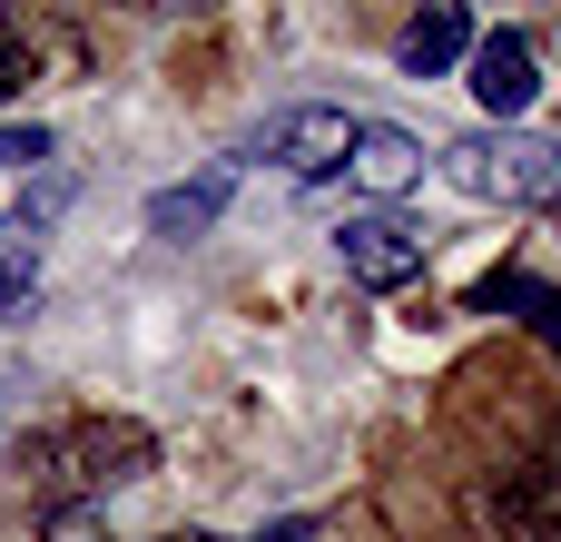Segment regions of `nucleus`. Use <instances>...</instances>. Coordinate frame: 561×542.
Instances as JSON below:
<instances>
[{
	"label": "nucleus",
	"mask_w": 561,
	"mask_h": 542,
	"mask_svg": "<svg viewBox=\"0 0 561 542\" xmlns=\"http://www.w3.org/2000/svg\"><path fill=\"white\" fill-rule=\"evenodd\" d=\"M217 207H227V168H207L197 188H158L148 197V227L158 237H197V227H217Z\"/></svg>",
	"instance_id": "obj_10"
},
{
	"label": "nucleus",
	"mask_w": 561,
	"mask_h": 542,
	"mask_svg": "<svg viewBox=\"0 0 561 542\" xmlns=\"http://www.w3.org/2000/svg\"><path fill=\"white\" fill-rule=\"evenodd\" d=\"M483 523H493L503 542H561V454L513 464V474L483 494Z\"/></svg>",
	"instance_id": "obj_4"
},
{
	"label": "nucleus",
	"mask_w": 561,
	"mask_h": 542,
	"mask_svg": "<svg viewBox=\"0 0 561 542\" xmlns=\"http://www.w3.org/2000/svg\"><path fill=\"white\" fill-rule=\"evenodd\" d=\"M355 128H365V118H345V109H286V118L266 128V158H276L286 178H335V168L355 158Z\"/></svg>",
	"instance_id": "obj_6"
},
{
	"label": "nucleus",
	"mask_w": 561,
	"mask_h": 542,
	"mask_svg": "<svg viewBox=\"0 0 561 542\" xmlns=\"http://www.w3.org/2000/svg\"><path fill=\"white\" fill-rule=\"evenodd\" d=\"M30 306H39V227L20 207V217H0V326H20Z\"/></svg>",
	"instance_id": "obj_8"
},
{
	"label": "nucleus",
	"mask_w": 561,
	"mask_h": 542,
	"mask_svg": "<svg viewBox=\"0 0 561 542\" xmlns=\"http://www.w3.org/2000/svg\"><path fill=\"white\" fill-rule=\"evenodd\" d=\"M345 178L385 207V197H404V188L424 178V138H414V128H375V118H365V128H355V158H345Z\"/></svg>",
	"instance_id": "obj_7"
},
{
	"label": "nucleus",
	"mask_w": 561,
	"mask_h": 542,
	"mask_svg": "<svg viewBox=\"0 0 561 542\" xmlns=\"http://www.w3.org/2000/svg\"><path fill=\"white\" fill-rule=\"evenodd\" d=\"M30 158H49V138L39 128H0V168H30Z\"/></svg>",
	"instance_id": "obj_13"
},
{
	"label": "nucleus",
	"mask_w": 561,
	"mask_h": 542,
	"mask_svg": "<svg viewBox=\"0 0 561 542\" xmlns=\"http://www.w3.org/2000/svg\"><path fill=\"white\" fill-rule=\"evenodd\" d=\"M148 434L138 425H108V415H79V425H49V434H30L10 464H20V484L30 494H49V513H79L99 484H128V474H148Z\"/></svg>",
	"instance_id": "obj_1"
},
{
	"label": "nucleus",
	"mask_w": 561,
	"mask_h": 542,
	"mask_svg": "<svg viewBox=\"0 0 561 542\" xmlns=\"http://www.w3.org/2000/svg\"><path fill=\"white\" fill-rule=\"evenodd\" d=\"M0 89H30V39L0 20Z\"/></svg>",
	"instance_id": "obj_12"
},
{
	"label": "nucleus",
	"mask_w": 561,
	"mask_h": 542,
	"mask_svg": "<svg viewBox=\"0 0 561 542\" xmlns=\"http://www.w3.org/2000/svg\"><path fill=\"white\" fill-rule=\"evenodd\" d=\"M39 542H108V523L79 504V513H49V523H39Z\"/></svg>",
	"instance_id": "obj_11"
},
{
	"label": "nucleus",
	"mask_w": 561,
	"mask_h": 542,
	"mask_svg": "<svg viewBox=\"0 0 561 542\" xmlns=\"http://www.w3.org/2000/svg\"><path fill=\"white\" fill-rule=\"evenodd\" d=\"M463 79H473V99H483V118H493V128H513V118L533 109V89H542V69H533V39H523V30H483V39H473V59H463Z\"/></svg>",
	"instance_id": "obj_5"
},
{
	"label": "nucleus",
	"mask_w": 561,
	"mask_h": 542,
	"mask_svg": "<svg viewBox=\"0 0 561 542\" xmlns=\"http://www.w3.org/2000/svg\"><path fill=\"white\" fill-rule=\"evenodd\" d=\"M335 257H345V276L375 286V296H394V286L424 276V237H414L394 207H355V217L335 227Z\"/></svg>",
	"instance_id": "obj_3"
},
{
	"label": "nucleus",
	"mask_w": 561,
	"mask_h": 542,
	"mask_svg": "<svg viewBox=\"0 0 561 542\" xmlns=\"http://www.w3.org/2000/svg\"><path fill=\"white\" fill-rule=\"evenodd\" d=\"M444 178L483 207H542V197H561V148L533 128H473L444 148Z\"/></svg>",
	"instance_id": "obj_2"
},
{
	"label": "nucleus",
	"mask_w": 561,
	"mask_h": 542,
	"mask_svg": "<svg viewBox=\"0 0 561 542\" xmlns=\"http://www.w3.org/2000/svg\"><path fill=\"white\" fill-rule=\"evenodd\" d=\"M168 542H187V533H168Z\"/></svg>",
	"instance_id": "obj_14"
},
{
	"label": "nucleus",
	"mask_w": 561,
	"mask_h": 542,
	"mask_svg": "<svg viewBox=\"0 0 561 542\" xmlns=\"http://www.w3.org/2000/svg\"><path fill=\"white\" fill-rule=\"evenodd\" d=\"M454 59H473V20H463V10H424V20L404 30V69L434 79V69H454Z\"/></svg>",
	"instance_id": "obj_9"
}]
</instances>
